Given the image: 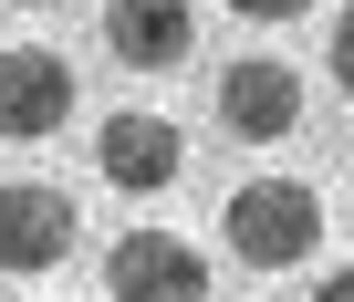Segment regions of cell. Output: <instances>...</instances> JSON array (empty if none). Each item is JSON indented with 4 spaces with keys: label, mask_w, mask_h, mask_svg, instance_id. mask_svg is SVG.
<instances>
[{
    "label": "cell",
    "mask_w": 354,
    "mask_h": 302,
    "mask_svg": "<svg viewBox=\"0 0 354 302\" xmlns=\"http://www.w3.org/2000/svg\"><path fill=\"white\" fill-rule=\"evenodd\" d=\"M219 229H230V250L250 271H292V261L323 250V198L302 178H240L230 209H219Z\"/></svg>",
    "instance_id": "1"
},
{
    "label": "cell",
    "mask_w": 354,
    "mask_h": 302,
    "mask_svg": "<svg viewBox=\"0 0 354 302\" xmlns=\"http://www.w3.org/2000/svg\"><path fill=\"white\" fill-rule=\"evenodd\" d=\"M94 167H104V188L156 198V188H177V167H188V135H177V115H156V104H125V115L94 125Z\"/></svg>",
    "instance_id": "2"
},
{
    "label": "cell",
    "mask_w": 354,
    "mask_h": 302,
    "mask_svg": "<svg viewBox=\"0 0 354 302\" xmlns=\"http://www.w3.org/2000/svg\"><path fill=\"white\" fill-rule=\"evenodd\" d=\"M104 292L115 302H209V261L177 229H125L104 250Z\"/></svg>",
    "instance_id": "3"
},
{
    "label": "cell",
    "mask_w": 354,
    "mask_h": 302,
    "mask_svg": "<svg viewBox=\"0 0 354 302\" xmlns=\"http://www.w3.org/2000/svg\"><path fill=\"white\" fill-rule=\"evenodd\" d=\"M53 125H73V63L53 42H11V53H0V135L42 146Z\"/></svg>",
    "instance_id": "4"
},
{
    "label": "cell",
    "mask_w": 354,
    "mask_h": 302,
    "mask_svg": "<svg viewBox=\"0 0 354 302\" xmlns=\"http://www.w3.org/2000/svg\"><path fill=\"white\" fill-rule=\"evenodd\" d=\"M219 125H230L240 146H281V135L302 125V73H292L281 53H240V63L219 73Z\"/></svg>",
    "instance_id": "5"
},
{
    "label": "cell",
    "mask_w": 354,
    "mask_h": 302,
    "mask_svg": "<svg viewBox=\"0 0 354 302\" xmlns=\"http://www.w3.org/2000/svg\"><path fill=\"white\" fill-rule=\"evenodd\" d=\"M73 250V198L53 178H11L0 188V271H53Z\"/></svg>",
    "instance_id": "6"
},
{
    "label": "cell",
    "mask_w": 354,
    "mask_h": 302,
    "mask_svg": "<svg viewBox=\"0 0 354 302\" xmlns=\"http://www.w3.org/2000/svg\"><path fill=\"white\" fill-rule=\"evenodd\" d=\"M104 42H115L125 73H177L188 42H198V11H188V0H115V11H104Z\"/></svg>",
    "instance_id": "7"
},
{
    "label": "cell",
    "mask_w": 354,
    "mask_h": 302,
    "mask_svg": "<svg viewBox=\"0 0 354 302\" xmlns=\"http://www.w3.org/2000/svg\"><path fill=\"white\" fill-rule=\"evenodd\" d=\"M333 84L354 94V0H344V11H333Z\"/></svg>",
    "instance_id": "8"
},
{
    "label": "cell",
    "mask_w": 354,
    "mask_h": 302,
    "mask_svg": "<svg viewBox=\"0 0 354 302\" xmlns=\"http://www.w3.org/2000/svg\"><path fill=\"white\" fill-rule=\"evenodd\" d=\"M240 21H292V11H313V0H230Z\"/></svg>",
    "instance_id": "9"
},
{
    "label": "cell",
    "mask_w": 354,
    "mask_h": 302,
    "mask_svg": "<svg viewBox=\"0 0 354 302\" xmlns=\"http://www.w3.org/2000/svg\"><path fill=\"white\" fill-rule=\"evenodd\" d=\"M313 302H354V261H344V271H323V292H313Z\"/></svg>",
    "instance_id": "10"
},
{
    "label": "cell",
    "mask_w": 354,
    "mask_h": 302,
    "mask_svg": "<svg viewBox=\"0 0 354 302\" xmlns=\"http://www.w3.org/2000/svg\"><path fill=\"white\" fill-rule=\"evenodd\" d=\"M11 11H53V0H11Z\"/></svg>",
    "instance_id": "11"
}]
</instances>
